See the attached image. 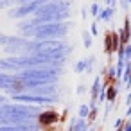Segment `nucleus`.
Listing matches in <instances>:
<instances>
[{
  "mask_svg": "<svg viewBox=\"0 0 131 131\" xmlns=\"http://www.w3.org/2000/svg\"><path fill=\"white\" fill-rule=\"evenodd\" d=\"M40 120H41V124H47L49 120H52V122H54V120H56V115H54L52 111H49V113L41 115V117H40Z\"/></svg>",
  "mask_w": 131,
  "mask_h": 131,
  "instance_id": "obj_1",
  "label": "nucleus"
}]
</instances>
